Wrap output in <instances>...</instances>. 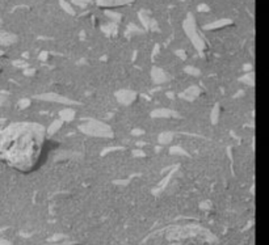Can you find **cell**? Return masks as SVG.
Segmentation results:
<instances>
[{
  "mask_svg": "<svg viewBox=\"0 0 269 245\" xmlns=\"http://www.w3.org/2000/svg\"><path fill=\"white\" fill-rule=\"evenodd\" d=\"M45 144L43 130L33 123H13L0 132V160L20 172H32Z\"/></svg>",
  "mask_w": 269,
  "mask_h": 245,
  "instance_id": "cell-1",
  "label": "cell"
}]
</instances>
